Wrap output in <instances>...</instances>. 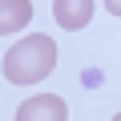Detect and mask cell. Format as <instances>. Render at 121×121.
I'll return each instance as SVG.
<instances>
[{"instance_id":"5b68a950","label":"cell","mask_w":121,"mask_h":121,"mask_svg":"<svg viewBox=\"0 0 121 121\" xmlns=\"http://www.w3.org/2000/svg\"><path fill=\"white\" fill-rule=\"evenodd\" d=\"M101 4L109 8V16H121V0H101Z\"/></svg>"},{"instance_id":"7a4b0ae2","label":"cell","mask_w":121,"mask_h":121,"mask_svg":"<svg viewBox=\"0 0 121 121\" xmlns=\"http://www.w3.org/2000/svg\"><path fill=\"white\" fill-rule=\"evenodd\" d=\"M16 121H69V105L56 93H36L16 109Z\"/></svg>"},{"instance_id":"3957f363","label":"cell","mask_w":121,"mask_h":121,"mask_svg":"<svg viewBox=\"0 0 121 121\" xmlns=\"http://www.w3.org/2000/svg\"><path fill=\"white\" fill-rule=\"evenodd\" d=\"M52 16L65 32H81L93 20V0H52Z\"/></svg>"},{"instance_id":"8992f818","label":"cell","mask_w":121,"mask_h":121,"mask_svg":"<svg viewBox=\"0 0 121 121\" xmlns=\"http://www.w3.org/2000/svg\"><path fill=\"white\" fill-rule=\"evenodd\" d=\"M113 121H121V113H117V117H113Z\"/></svg>"},{"instance_id":"6da1fadb","label":"cell","mask_w":121,"mask_h":121,"mask_svg":"<svg viewBox=\"0 0 121 121\" xmlns=\"http://www.w3.org/2000/svg\"><path fill=\"white\" fill-rule=\"evenodd\" d=\"M52 69H56V44L44 32H28L24 40H16L4 52V60H0V73H4L8 85H36Z\"/></svg>"},{"instance_id":"277c9868","label":"cell","mask_w":121,"mask_h":121,"mask_svg":"<svg viewBox=\"0 0 121 121\" xmlns=\"http://www.w3.org/2000/svg\"><path fill=\"white\" fill-rule=\"evenodd\" d=\"M28 20H32L28 0H0V36H12V32L28 28Z\"/></svg>"}]
</instances>
